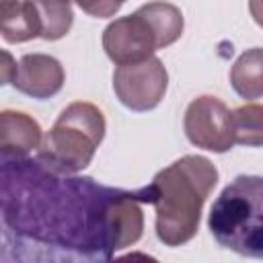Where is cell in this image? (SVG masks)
<instances>
[{"label":"cell","instance_id":"obj_1","mask_svg":"<svg viewBox=\"0 0 263 263\" xmlns=\"http://www.w3.org/2000/svg\"><path fill=\"white\" fill-rule=\"evenodd\" d=\"M152 189H115L49 171L37 156H2L4 240L18 259L109 261L144 230Z\"/></svg>","mask_w":263,"mask_h":263},{"label":"cell","instance_id":"obj_2","mask_svg":"<svg viewBox=\"0 0 263 263\" xmlns=\"http://www.w3.org/2000/svg\"><path fill=\"white\" fill-rule=\"evenodd\" d=\"M218 183V168L210 158L187 154L158 171L150 183L156 236L166 247L189 242L199 228L201 208Z\"/></svg>","mask_w":263,"mask_h":263},{"label":"cell","instance_id":"obj_3","mask_svg":"<svg viewBox=\"0 0 263 263\" xmlns=\"http://www.w3.org/2000/svg\"><path fill=\"white\" fill-rule=\"evenodd\" d=\"M208 228L222 249L263 259V177H234L214 199Z\"/></svg>","mask_w":263,"mask_h":263},{"label":"cell","instance_id":"obj_4","mask_svg":"<svg viewBox=\"0 0 263 263\" xmlns=\"http://www.w3.org/2000/svg\"><path fill=\"white\" fill-rule=\"evenodd\" d=\"M103 111L86 101L70 103L43 136L37 158L53 173L74 175L86 168L105 138Z\"/></svg>","mask_w":263,"mask_h":263},{"label":"cell","instance_id":"obj_5","mask_svg":"<svg viewBox=\"0 0 263 263\" xmlns=\"http://www.w3.org/2000/svg\"><path fill=\"white\" fill-rule=\"evenodd\" d=\"M168 88V72L164 64L150 55L142 62L117 66L113 72V90L119 103L132 111L154 109Z\"/></svg>","mask_w":263,"mask_h":263},{"label":"cell","instance_id":"obj_6","mask_svg":"<svg viewBox=\"0 0 263 263\" xmlns=\"http://www.w3.org/2000/svg\"><path fill=\"white\" fill-rule=\"evenodd\" d=\"M183 129L193 146L210 152L222 154L234 146L230 109L212 95H201L187 105Z\"/></svg>","mask_w":263,"mask_h":263},{"label":"cell","instance_id":"obj_7","mask_svg":"<svg viewBox=\"0 0 263 263\" xmlns=\"http://www.w3.org/2000/svg\"><path fill=\"white\" fill-rule=\"evenodd\" d=\"M103 49L113 64L123 66L154 55L158 43L150 23L136 10L134 14L119 16L105 27Z\"/></svg>","mask_w":263,"mask_h":263},{"label":"cell","instance_id":"obj_8","mask_svg":"<svg viewBox=\"0 0 263 263\" xmlns=\"http://www.w3.org/2000/svg\"><path fill=\"white\" fill-rule=\"evenodd\" d=\"M66 72L60 60L47 53H25L18 60L12 86L33 99H49L64 86Z\"/></svg>","mask_w":263,"mask_h":263},{"label":"cell","instance_id":"obj_9","mask_svg":"<svg viewBox=\"0 0 263 263\" xmlns=\"http://www.w3.org/2000/svg\"><path fill=\"white\" fill-rule=\"evenodd\" d=\"M43 142L41 125L23 111L0 113V148L2 156H29Z\"/></svg>","mask_w":263,"mask_h":263},{"label":"cell","instance_id":"obj_10","mask_svg":"<svg viewBox=\"0 0 263 263\" xmlns=\"http://www.w3.org/2000/svg\"><path fill=\"white\" fill-rule=\"evenodd\" d=\"M2 37L8 43H23L41 37V21L31 0H8L0 2Z\"/></svg>","mask_w":263,"mask_h":263},{"label":"cell","instance_id":"obj_11","mask_svg":"<svg viewBox=\"0 0 263 263\" xmlns=\"http://www.w3.org/2000/svg\"><path fill=\"white\" fill-rule=\"evenodd\" d=\"M230 84L247 101L263 97V47H251L238 55L230 68Z\"/></svg>","mask_w":263,"mask_h":263},{"label":"cell","instance_id":"obj_12","mask_svg":"<svg viewBox=\"0 0 263 263\" xmlns=\"http://www.w3.org/2000/svg\"><path fill=\"white\" fill-rule=\"evenodd\" d=\"M138 12L150 23L154 35H156V43L158 49H164L168 45H173L185 29V18L181 8H177L171 2H162V0H154L148 4H142L138 8Z\"/></svg>","mask_w":263,"mask_h":263},{"label":"cell","instance_id":"obj_13","mask_svg":"<svg viewBox=\"0 0 263 263\" xmlns=\"http://www.w3.org/2000/svg\"><path fill=\"white\" fill-rule=\"evenodd\" d=\"M31 4L41 21V39L58 41L72 29L74 12L70 0H31Z\"/></svg>","mask_w":263,"mask_h":263},{"label":"cell","instance_id":"obj_14","mask_svg":"<svg viewBox=\"0 0 263 263\" xmlns=\"http://www.w3.org/2000/svg\"><path fill=\"white\" fill-rule=\"evenodd\" d=\"M234 144L259 148L263 146V105L247 103L230 111Z\"/></svg>","mask_w":263,"mask_h":263},{"label":"cell","instance_id":"obj_15","mask_svg":"<svg viewBox=\"0 0 263 263\" xmlns=\"http://www.w3.org/2000/svg\"><path fill=\"white\" fill-rule=\"evenodd\" d=\"M82 12L90 14V16H97V18H107V16H113L125 0H72Z\"/></svg>","mask_w":263,"mask_h":263},{"label":"cell","instance_id":"obj_16","mask_svg":"<svg viewBox=\"0 0 263 263\" xmlns=\"http://www.w3.org/2000/svg\"><path fill=\"white\" fill-rule=\"evenodd\" d=\"M16 62L12 60V55L4 49L2 51V84H8L14 80V74H16Z\"/></svg>","mask_w":263,"mask_h":263},{"label":"cell","instance_id":"obj_17","mask_svg":"<svg viewBox=\"0 0 263 263\" xmlns=\"http://www.w3.org/2000/svg\"><path fill=\"white\" fill-rule=\"evenodd\" d=\"M249 12L253 16V21L263 27V0H249Z\"/></svg>","mask_w":263,"mask_h":263}]
</instances>
